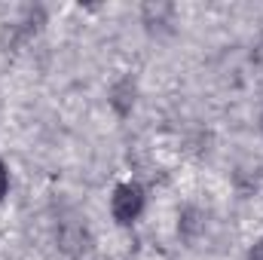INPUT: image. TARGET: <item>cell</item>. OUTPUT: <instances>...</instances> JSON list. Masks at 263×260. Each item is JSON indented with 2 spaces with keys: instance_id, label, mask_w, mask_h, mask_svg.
<instances>
[{
  "instance_id": "cell-1",
  "label": "cell",
  "mask_w": 263,
  "mask_h": 260,
  "mask_svg": "<svg viewBox=\"0 0 263 260\" xmlns=\"http://www.w3.org/2000/svg\"><path fill=\"white\" fill-rule=\"evenodd\" d=\"M144 208V193L138 184H120L114 190V202H110V211L120 224H132Z\"/></svg>"
},
{
  "instance_id": "cell-2",
  "label": "cell",
  "mask_w": 263,
  "mask_h": 260,
  "mask_svg": "<svg viewBox=\"0 0 263 260\" xmlns=\"http://www.w3.org/2000/svg\"><path fill=\"white\" fill-rule=\"evenodd\" d=\"M132 83L129 80H126V83H120V86H117V92H114V95H117V98H114V104H117V110H120V114H126V110H129V98H126V89H129Z\"/></svg>"
},
{
  "instance_id": "cell-3",
  "label": "cell",
  "mask_w": 263,
  "mask_h": 260,
  "mask_svg": "<svg viewBox=\"0 0 263 260\" xmlns=\"http://www.w3.org/2000/svg\"><path fill=\"white\" fill-rule=\"evenodd\" d=\"M6 190H9V172H6V165L0 162V199L6 196Z\"/></svg>"
},
{
  "instance_id": "cell-4",
  "label": "cell",
  "mask_w": 263,
  "mask_h": 260,
  "mask_svg": "<svg viewBox=\"0 0 263 260\" xmlns=\"http://www.w3.org/2000/svg\"><path fill=\"white\" fill-rule=\"evenodd\" d=\"M251 260H263V239L254 245V248H251Z\"/></svg>"
},
{
  "instance_id": "cell-5",
  "label": "cell",
  "mask_w": 263,
  "mask_h": 260,
  "mask_svg": "<svg viewBox=\"0 0 263 260\" xmlns=\"http://www.w3.org/2000/svg\"><path fill=\"white\" fill-rule=\"evenodd\" d=\"M260 129H263V117H260Z\"/></svg>"
}]
</instances>
